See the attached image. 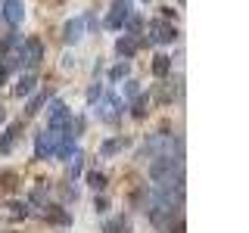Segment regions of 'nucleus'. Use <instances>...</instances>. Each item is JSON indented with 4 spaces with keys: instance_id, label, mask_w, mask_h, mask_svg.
Returning a JSON list of instances; mask_svg holds the SVG:
<instances>
[{
    "instance_id": "1",
    "label": "nucleus",
    "mask_w": 249,
    "mask_h": 233,
    "mask_svg": "<svg viewBox=\"0 0 249 233\" xmlns=\"http://www.w3.org/2000/svg\"><path fill=\"white\" fill-rule=\"evenodd\" d=\"M69 124H72V112H69V106L62 103L59 97L47 100V128L53 131H69ZM72 134V131H69Z\"/></svg>"
},
{
    "instance_id": "2",
    "label": "nucleus",
    "mask_w": 249,
    "mask_h": 233,
    "mask_svg": "<svg viewBox=\"0 0 249 233\" xmlns=\"http://www.w3.org/2000/svg\"><path fill=\"white\" fill-rule=\"evenodd\" d=\"M175 37H178V28L168 19H153L150 28H146V44H153V47L175 44Z\"/></svg>"
},
{
    "instance_id": "3",
    "label": "nucleus",
    "mask_w": 249,
    "mask_h": 233,
    "mask_svg": "<svg viewBox=\"0 0 249 233\" xmlns=\"http://www.w3.org/2000/svg\"><path fill=\"white\" fill-rule=\"evenodd\" d=\"M124 112H128V106H124L122 100L115 97V93H103V97H100V106H97V118H100V121L115 124Z\"/></svg>"
},
{
    "instance_id": "4",
    "label": "nucleus",
    "mask_w": 249,
    "mask_h": 233,
    "mask_svg": "<svg viewBox=\"0 0 249 233\" xmlns=\"http://www.w3.org/2000/svg\"><path fill=\"white\" fill-rule=\"evenodd\" d=\"M97 25V19H93V16H75V19H69L66 25H62V44H78L84 37V31L88 28H93Z\"/></svg>"
},
{
    "instance_id": "5",
    "label": "nucleus",
    "mask_w": 249,
    "mask_h": 233,
    "mask_svg": "<svg viewBox=\"0 0 249 233\" xmlns=\"http://www.w3.org/2000/svg\"><path fill=\"white\" fill-rule=\"evenodd\" d=\"M131 16H134V3H131V0H112V10H109L103 28H109V31H122L124 22H128Z\"/></svg>"
},
{
    "instance_id": "6",
    "label": "nucleus",
    "mask_w": 249,
    "mask_h": 233,
    "mask_svg": "<svg viewBox=\"0 0 249 233\" xmlns=\"http://www.w3.org/2000/svg\"><path fill=\"white\" fill-rule=\"evenodd\" d=\"M0 16L6 19L10 28H19L22 19H25V6H22V0H3L0 3Z\"/></svg>"
},
{
    "instance_id": "7",
    "label": "nucleus",
    "mask_w": 249,
    "mask_h": 233,
    "mask_svg": "<svg viewBox=\"0 0 249 233\" xmlns=\"http://www.w3.org/2000/svg\"><path fill=\"white\" fill-rule=\"evenodd\" d=\"M140 50V37L137 34H122L119 41H115V53H119L122 59H134Z\"/></svg>"
},
{
    "instance_id": "8",
    "label": "nucleus",
    "mask_w": 249,
    "mask_h": 233,
    "mask_svg": "<svg viewBox=\"0 0 249 233\" xmlns=\"http://www.w3.org/2000/svg\"><path fill=\"white\" fill-rule=\"evenodd\" d=\"M37 90V75L35 72H22L16 81V97H31Z\"/></svg>"
},
{
    "instance_id": "9",
    "label": "nucleus",
    "mask_w": 249,
    "mask_h": 233,
    "mask_svg": "<svg viewBox=\"0 0 249 233\" xmlns=\"http://www.w3.org/2000/svg\"><path fill=\"white\" fill-rule=\"evenodd\" d=\"M44 221L59 224V227H69V224H72V217H69V212H62L59 205H50V202H47V205H44Z\"/></svg>"
},
{
    "instance_id": "10",
    "label": "nucleus",
    "mask_w": 249,
    "mask_h": 233,
    "mask_svg": "<svg viewBox=\"0 0 249 233\" xmlns=\"http://www.w3.org/2000/svg\"><path fill=\"white\" fill-rule=\"evenodd\" d=\"M19 128H22V124H19V121H13L10 128L3 131V140H0V152H10L13 146H16V140H19Z\"/></svg>"
},
{
    "instance_id": "11",
    "label": "nucleus",
    "mask_w": 249,
    "mask_h": 233,
    "mask_svg": "<svg viewBox=\"0 0 249 233\" xmlns=\"http://www.w3.org/2000/svg\"><path fill=\"white\" fill-rule=\"evenodd\" d=\"M124 146H128V140H124V137H112V140H106V143H100V155L109 159V155H115L119 150H124Z\"/></svg>"
},
{
    "instance_id": "12",
    "label": "nucleus",
    "mask_w": 249,
    "mask_h": 233,
    "mask_svg": "<svg viewBox=\"0 0 249 233\" xmlns=\"http://www.w3.org/2000/svg\"><path fill=\"white\" fill-rule=\"evenodd\" d=\"M19 41H22V37L16 34V31H10V34H3V41H0V59H6V56H10V53L16 50V47H19Z\"/></svg>"
},
{
    "instance_id": "13",
    "label": "nucleus",
    "mask_w": 249,
    "mask_h": 233,
    "mask_svg": "<svg viewBox=\"0 0 249 233\" xmlns=\"http://www.w3.org/2000/svg\"><path fill=\"white\" fill-rule=\"evenodd\" d=\"M128 72H131V62H128V59H122L119 66L109 68V81H124V78H128Z\"/></svg>"
},
{
    "instance_id": "14",
    "label": "nucleus",
    "mask_w": 249,
    "mask_h": 233,
    "mask_svg": "<svg viewBox=\"0 0 249 233\" xmlns=\"http://www.w3.org/2000/svg\"><path fill=\"white\" fill-rule=\"evenodd\" d=\"M171 66H175V59H168V56H156V62H153V75H156V78H165Z\"/></svg>"
},
{
    "instance_id": "15",
    "label": "nucleus",
    "mask_w": 249,
    "mask_h": 233,
    "mask_svg": "<svg viewBox=\"0 0 249 233\" xmlns=\"http://www.w3.org/2000/svg\"><path fill=\"white\" fill-rule=\"evenodd\" d=\"M122 97H124V100H137V97H140V84L134 81V78H128V81L122 84Z\"/></svg>"
},
{
    "instance_id": "16",
    "label": "nucleus",
    "mask_w": 249,
    "mask_h": 233,
    "mask_svg": "<svg viewBox=\"0 0 249 233\" xmlns=\"http://www.w3.org/2000/svg\"><path fill=\"white\" fill-rule=\"evenodd\" d=\"M88 183L93 186V190H106V174H103V171H90V174H88Z\"/></svg>"
},
{
    "instance_id": "17",
    "label": "nucleus",
    "mask_w": 249,
    "mask_h": 233,
    "mask_svg": "<svg viewBox=\"0 0 249 233\" xmlns=\"http://www.w3.org/2000/svg\"><path fill=\"white\" fill-rule=\"evenodd\" d=\"M81 174H84V162H81V155H75V162L69 165V177L75 181V177H81Z\"/></svg>"
},
{
    "instance_id": "18",
    "label": "nucleus",
    "mask_w": 249,
    "mask_h": 233,
    "mask_svg": "<svg viewBox=\"0 0 249 233\" xmlns=\"http://www.w3.org/2000/svg\"><path fill=\"white\" fill-rule=\"evenodd\" d=\"M47 103V97H44V93H37V97H31V103H28V109H25V115H35L37 112V109H41Z\"/></svg>"
},
{
    "instance_id": "19",
    "label": "nucleus",
    "mask_w": 249,
    "mask_h": 233,
    "mask_svg": "<svg viewBox=\"0 0 249 233\" xmlns=\"http://www.w3.org/2000/svg\"><path fill=\"white\" fill-rule=\"evenodd\" d=\"M103 93H106V90H103V84H93V87L88 90V100H90V103H97V100L103 97Z\"/></svg>"
},
{
    "instance_id": "20",
    "label": "nucleus",
    "mask_w": 249,
    "mask_h": 233,
    "mask_svg": "<svg viewBox=\"0 0 249 233\" xmlns=\"http://www.w3.org/2000/svg\"><path fill=\"white\" fill-rule=\"evenodd\" d=\"M106 208H109V202H106V199H100V196H97V212H106Z\"/></svg>"
},
{
    "instance_id": "21",
    "label": "nucleus",
    "mask_w": 249,
    "mask_h": 233,
    "mask_svg": "<svg viewBox=\"0 0 249 233\" xmlns=\"http://www.w3.org/2000/svg\"><path fill=\"white\" fill-rule=\"evenodd\" d=\"M6 118V112H3V106H0V121H3Z\"/></svg>"
}]
</instances>
